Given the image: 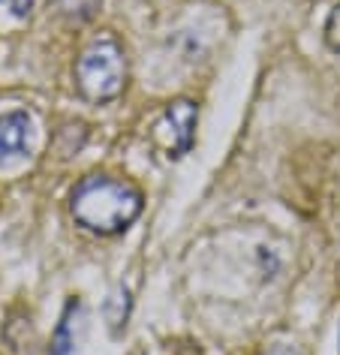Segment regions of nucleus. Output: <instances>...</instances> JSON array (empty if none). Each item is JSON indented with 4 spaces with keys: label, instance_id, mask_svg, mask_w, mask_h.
Masks as SVG:
<instances>
[{
    "label": "nucleus",
    "instance_id": "8",
    "mask_svg": "<svg viewBox=\"0 0 340 355\" xmlns=\"http://www.w3.org/2000/svg\"><path fill=\"white\" fill-rule=\"evenodd\" d=\"M325 42H328L331 51H337L340 55V3L331 10L328 21H325Z\"/></svg>",
    "mask_w": 340,
    "mask_h": 355
},
{
    "label": "nucleus",
    "instance_id": "3",
    "mask_svg": "<svg viewBox=\"0 0 340 355\" xmlns=\"http://www.w3.org/2000/svg\"><path fill=\"white\" fill-rule=\"evenodd\" d=\"M196 123H199V105L193 100L181 96L163 109L160 121L154 123V139L169 159H181L184 154H190L196 141Z\"/></svg>",
    "mask_w": 340,
    "mask_h": 355
},
{
    "label": "nucleus",
    "instance_id": "5",
    "mask_svg": "<svg viewBox=\"0 0 340 355\" xmlns=\"http://www.w3.org/2000/svg\"><path fill=\"white\" fill-rule=\"evenodd\" d=\"M82 334H85V304L78 298H69L55 325V334H51L49 355H76Z\"/></svg>",
    "mask_w": 340,
    "mask_h": 355
},
{
    "label": "nucleus",
    "instance_id": "6",
    "mask_svg": "<svg viewBox=\"0 0 340 355\" xmlns=\"http://www.w3.org/2000/svg\"><path fill=\"white\" fill-rule=\"evenodd\" d=\"M130 310H133V298H130V289L127 286H114L109 295H105V301H103V316H105V325H109L112 334H121L124 328H127Z\"/></svg>",
    "mask_w": 340,
    "mask_h": 355
},
{
    "label": "nucleus",
    "instance_id": "11",
    "mask_svg": "<svg viewBox=\"0 0 340 355\" xmlns=\"http://www.w3.org/2000/svg\"><path fill=\"white\" fill-rule=\"evenodd\" d=\"M337 352H340V337H337Z\"/></svg>",
    "mask_w": 340,
    "mask_h": 355
},
{
    "label": "nucleus",
    "instance_id": "10",
    "mask_svg": "<svg viewBox=\"0 0 340 355\" xmlns=\"http://www.w3.org/2000/svg\"><path fill=\"white\" fill-rule=\"evenodd\" d=\"M262 355H307V352L295 343H271V346L262 349Z\"/></svg>",
    "mask_w": 340,
    "mask_h": 355
},
{
    "label": "nucleus",
    "instance_id": "2",
    "mask_svg": "<svg viewBox=\"0 0 340 355\" xmlns=\"http://www.w3.org/2000/svg\"><path fill=\"white\" fill-rule=\"evenodd\" d=\"M76 91L82 94V100L94 105H105L118 100L127 87V51L112 33H100L82 49V55L76 58Z\"/></svg>",
    "mask_w": 340,
    "mask_h": 355
},
{
    "label": "nucleus",
    "instance_id": "1",
    "mask_svg": "<svg viewBox=\"0 0 340 355\" xmlns=\"http://www.w3.org/2000/svg\"><path fill=\"white\" fill-rule=\"evenodd\" d=\"M145 196L136 184L114 175H85L69 193V217L94 235H121L136 223Z\"/></svg>",
    "mask_w": 340,
    "mask_h": 355
},
{
    "label": "nucleus",
    "instance_id": "7",
    "mask_svg": "<svg viewBox=\"0 0 340 355\" xmlns=\"http://www.w3.org/2000/svg\"><path fill=\"white\" fill-rule=\"evenodd\" d=\"M103 0H58V10L67 15L69 21H87L94 19Z\"/></svg>",
    "mask_w": 340,
    "mask_h": 355
},
{
    "label": "nucleus",
    "instance_id": "4",
    "mask_svg": "<svg viewBox=\"0 0 340 355\" xmlns=\"http://www.w3.org/2000/svg\"><path fill=\"white\" fill-rule=\"evenodd\" d=\"M31 132L33 121L28 112L15 109L0 114V166H10L31 154Z\"/></svg>",
    "mask_w": 340,
    "mask_h": 355
},
{
    "label": "nucleus",
    "instance_id": "9",
    "mask_svg": "<svg viewBox=\"0 0 340 355\" xmlns=\"http://www.w3.org/2000/svg\"><path fill=\"white\" fill-rule=\"evenodd\" d=\"M0 6L6 12H12L15 19H31L33 12V0H0Z\"/></svg>",
    "mask_w": 340,
    "mask_h": 355
}]
</instances>
